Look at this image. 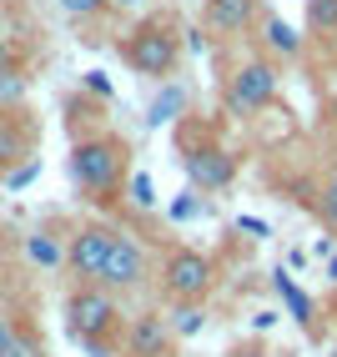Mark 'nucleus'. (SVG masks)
<instances>
[{
    "label": "nucleus",
    "mask_w": 337,
    "mask_h": 357,
    "mask_svg": "<svg viewBox=\"0 0 337 357\" xmlns=\"http://www.w3.org/2000/svg\"><path fill=\"white\" fill-rule=\"evenodd\" d=\"M181 151H186L181 166H186V176H191L197 192H227V186L237 181V156L227 146H216V141H202V146L186 141Z\"/></svg>",
    "instance_id": "6e6552de"
},
{
    "label": "nucleus",
    "mask_w": 337,
    "mask_h": 357,
    "mask_svg": "<svg viewBox=\"0 0 337 357\" xmlns=\"http://www.w3.org/2000/svg\"><path fill=\"white\" fill-rule=\"evenodd\" d=\"M312 206H317V217L337 231V166H332V172L317 181V197H312Z\"/></svg>",
    "instance_id": "a211bd4d"
},
{
    "label": "nucleus",
    "mask_w": 337,
    "mask_h": 357,
    "mask_svg": "<svg viewBox=\"0 0 337 357\" xmlns=\"http://www.w3.org/2000/svg\"><path fill=\"white\" fill-rule=\"evenodd\" d=\"M277 292H282V302L297 312V322H302V327H312V322H317V312H312V302H307V292H302V287H292L287 277H277Z\"/></svg>",
    "instance_id": "6ab92c4d"
},
{
    "label": "nucleus",
    "mask_w": 337,
    "mask_h": 357,
    "mask_svg": "<svg viewBox=\"0 0 337 357\" xmlns=\"http://www.w3.org/2000/svg\"><path fill=\"white\" fill-rule=\"evenodd\" d=\"M131 202H136L141 211H151V206H156V197H151V176H147V172H136V176H131Z\"/></svg>",
    "instance_id": "4be33fe9"
},
{
    "label": "nucleus",
    "mask_w": 337,
    "mask_h": 357,
    "mask_svg": "<svg viewBox=\"0 0 337 357\" xmlns=\"http://www.w3.org/2000/svg\"><path fill=\"white\" fill-rule=\"evenodd\" d=\"M0 302H6V277H0Z\"/></svg>",
    "instance_id": "7c9ffc66"
},
{
    "label": "nucleus",
    "mask_w": 337,
    "mask_h": 357,
    "mask_svg": "<svg viewBox=\"0 0 337 357\" xmlns=\"http://www.w3.org/2000/svg\"><path fill=\"white\" fill-rule=\"evenodd\" d=\"M111 6H116V10H136V6H141V0H111Z\"/></svg>",
    "instance_id": "c85d7f7f"
},
{
    "label": "nucleus",
    "mask_w": 337,
    "mask_h": 357,
    "mask_svg": "<svg viewBox=\"0 0 337 357\" xmlns=\"http://www.w3.org/2000/svg\"><path fill=\"white\" fill-rule=\"evenodd\" d=\"M126 176H131V151L121 136H111V131L76 136V146H70V181L91 202H116L126 192Z\"/></svg>",
    "instance_id": "f257e3e1"
},
{
    "label": "nucleus",
    "mask_w": 337,
    "mask_h": 357,
    "mask_svg": "<svg viewBox=\"0 0 337 357\" xmlns=\"http://www.w3.org/2000/svg\"><path fill=\"white\" fill-rule=\"evenodd\" d=\"M6 66H15V51H10V40L0 36V70H6Z\"/></svg>",
    "instance_id": "cd10ccee"
},
{
    "label": "nucleus",
    "mask_w": 337,
    "mask_h": 357,
    "mask_svg": "<svg viewBox=\"0 0 337 357\" xmlns=\"http://www.w3.org/2000/svg\"><path fill=\"white\" fill-rule=\"evenodd\" d=\"M237 231H247V236H267V222H252V217H242V222H237Z\"/></svg>",
    "instance_id": "b1692460"
},
{
    "label": "nucleus",
    "mask_w": 337,
    "mask_h": 357,
    "mask_svg": "<svg viewBox=\"0 0 337 357\" xmlns=\"http://www.w3.org/2000/svg\"><path fill=\"white\" fill-rule=\"evenodd\" d=\"M172 342H177V332L161 312H136L121 327V352H131V357H172Z\"/></svg>",
    "instance_id": "1a4fd4ad"
},
{
    "label": "nucleus",
    "mask_w": 337,
    "mask_h": 357,
    "mask_svg": "<svg viewBox=\"0 0 337 357\" xmlns=\"http://www.w3.org/2000/svg\"><path fill=\"white\" fill-rule=\"evenodd\" d=\"M116 357H131V352H116Z\"/></svg>",
    "instance_id": "2f4dec72"
},
{
    "label": "nucleus",
    "mask_w": 337,
    "mask_h": 357,
    "mask_svg": "<svg viewBox=\"0 0 337 357\" xmlns=\"http://www.w3.org/2000/svg\"><path fill=\"white\" fill-rule=\"evenodd\" d=\"M191 211H197V202H191V197H186V202H177V206H172V217H177V222H186V217H191Z\"/></svg>",
    "instance_id": "bb28decb"
},
{
    "label": "nucleus",
    "mask_w": 337,
    "mask_h": 357,
    "mask_svg": "<svg viewBox=\"0 0 337 357\" xmlns=\"http://www.w3.org/2000/svg\"><path fill=\"white\" fill-rule=\"evenodd\" d=\"M166 322H172L177 337H197V332L207 327V307L202 302H172V317Z\"/></svg>",
    "instance_id": "f3484780"
},
{
    "label": "nucleus",
    "mask_w": 337,
    "mask_h": 357,
    "mask_svg": "<svg viewBox=\"0 0 337 357\" xmlns=\"http://www.w3.org/2000/svg\"><path fill=\"white\" fill-rule=\"evenodd\" d=\"M216 287V261L197 247H172L161 257V297L166 302H207Z\"/></svg>",
    "instance_id": "20e7f679"
},
{
    "label": "nucleus",
    "mask_w": 337,
    "mask_h": 357,
    "mask_svg": "<svg viewBox=\"0 0 337 357\" xmlns=\"http://www.w3.org/2000/svg\"><path fill=\"white\" fill-rule=\"evenodd\" d=\"M186 101H191V91H186L181 81H161V91H156V101H151V111H147V121H151V126H166V121H181V111H186Z\"/></svg>",
    "instance_id": "f8f14e48"
},
{
    "label": "nucleus",
    "mask_w": 337,
    "mask_h": 357,
    "mask_svg": "<svg viewBox=\"0 0 337 357\" xmlns=\"http://www.w3.org/2000/svg\"><path fill=\"white\" fill-rule=\"evenodd\" d=\"M20 332H26V327H20V322H15V317L6 312V307H0V357H6V347H10V342L20 337Z\"/></svg>",
    "instance_id": "5701e85b"
},
{
    "label": "nucleus",
    "mask_w": 337,
    "mask_h": 357,
    "mask_svg": "<svg viewBox=\"0 0 337 357\" xmlns=\"http://www.w3.org/2000/svg\"><path fill=\"white\" fill-rule=\"evenodd\" d=\"M302 26H307V36H322V40H332V36H337V0H307Z\"/></svg>",
    "instance_id": "2eb2a0df"
},
{
    "label": "nucleus",
    "mask_w": 337,
    "mask_h": 357,
    "mask_svg": "<svg viewBox=\"0 0 337 357\" xmlns=\"http://www.w3.org/2000/svg\"><path fill=\"white\" fill-rule=\"evenodd\" d=\"M6 357H45V347H40V337H36V332H20V337L6 347Z\"/></svg>",
    "instance_id": "412c9836"
},
{
    "label": "nucleus",
    "mask_w": 337,
    "mask_h": 357,
    "mask_svg": "<svg viewBox=\"0 0 337 357\" xmlns=\"http://www.w3.org/2000/svg\"><path fill=\"white\" fill-rule=\"evenodd\" d=\"M26 96H31V76L20 66H6L0 70V111H20Z\"/></svg>",
    "instance_id": "dca6fc26"
},
{
    "label": "nucleus",
    "mask_w": 337,
    "mask_h": 357,
    "mask_svg": "<svg viewBox=\"0 0 337 357\" xmlns=\"http://www.w3.org/2000/svg\"><path fill=\"white\" fill-rule=\"evenodd\" d=\"M31 176H36V161H26V166H20V172H15V176H10V186H26V181H31Z\"/></svg>",
    "instance_id": "a878e982"
},
{
    "label": "nucleus",
    "mask_w": 337,
    "mask_h": 357,
    "mask_svg": "<svg viewBox=\"0 0 337 357\" xmlns=\"http://www.w3.org/2000/svg\"><path fill=\"white\" fill-rule=\"evenodd\" d=\"M26 151H31V131L20 126L10 111H0V172H6L15 156H26Z\"/></svg>",
    "instance_id": "4468645a"
},
{
    "label": "nucleus",
    "mask_w": 337,
    "mask_h": 357,
    "mask_svg": "<svg viewBox=\"0 0 337 357\" xmlns=\"http://www.w3.org/2000/svg\"><path fill=\"white\" fill-rule=\"evenodd\" d=\"M327 277H332V282H337V252H332V257H327Z\"/></svg>",
    "instance_id": "c756f323"
},
{
    "label": "nucleus",
    "mask_w": 337,
    "mask_h": 357,
    "mask_svg": "<svg viewBox=\"0 0 337 357\" xmlns=\"http://www.w3.org/2000/svg\"><path fill=\"white\" fill-rule=\"evenodd\" d=\"M121 56H126L131 70H141V76L172 81V76H177V61H181V45H177V36H172L166 20H141V26L126 36Z\"/></svg>",
    "instance_id": "39448f33"
},
{
    "label": "nucleus",
    "mask_w": 337,
    "mask_h": 357,
    "mask_svg": "<svg viewBox=\"0 0 337 357\" xmlns=\"http://www.w3.org/2000/svg\"><path fill=\"white\" fill-rule=\"evenodd\" d=\"M66 327H70V337L86 342L96 357H116L111 342H116V332L126 327L121 307H116V292L96 287V282H81V287L66 297Z\"/></svg>",
    "instance_id": "f03ea898"
},
{
    "label": "nucleus",
    "mask_w": 337,
    "mask_h": 357,
    "mask_svg": "<svg viewBox=\"0 0 337 357\" xmlns=\"http://www.w3.org/2000/svg\"><path fill=\"white\" fill-rule=\"evenodd\" d=\"M111 247H116V227H106V222H81L76 231L66 236V272L76 277V282H101Z\"/></svg>",
    "instance_id": "423d86ee"
},
{
    "label": "nucleus",
    "mask_w": 337,
    "mask_h": 357,
    "mask_svg": "<svg viewBox=\"0 0 337 357\" xmlns=\"http://www.w3.org/2000/svg\"><path fill=\"white\" fill-rule=\"evenodd\" d=\"M56 6L70 15V20H91V15H101V10H111V0H56Z\"/></svg>",
    "instance_id": "aec40b11"
},
{
    "label": "nucleus",
    "mask_w": 337,
    "mask_h": 357,
    "mask_svg": "<svg viewBox=\"0 0 337 357\" xmlns=\"http://www.w3.org/2000/svg\"><path fill=\"white\" fill-rule=\"evenodd\" d=\"M257 10H262V0H202V26H207V36L232 40L257 20Z\"/></svg>",
    "instance_id": "9d476101"
},
{
    "label": "nucleus",
    "mask_w": 337,
    "mask_h": 357,
    "mask_svg": "<svg viewBox=\"0 0 337 357\" xmlns=\"http://www.w3.org/2000/svg\"><path fill=\"white\" fill-rule=\"evenodd\" d=\"M262 45H267V56H277V61H297L302 56V31L287 26L282 15H262Z\"/></svg>",
    "instance_id": "9b49d317"
},
{
    "label": "nucleus",
    "mask_w": 337,
    "mask_h": 357,
    "mask_svg": "<svg viewBox=\"0 0 337 357\" xmlns=\"http://www.w3.org/2000/svg\"><path fill=\"white\" fill-rule=\"evenodd\" d=\"M277 61L272 56H247L242 66L227 76V91H222V106L227 116H237V121H252V116H262L272 101H277Z\"/></svg>",
    "instance_id": "7ed1b4c3"
},
{
    "label": "nucleus",
    "mask_w": 337,
    "mask_h": 357,
    "mask_svg": "<svg viewBox=\"0 0 337 357\" xmlns=\"http://www.w3.org/2000/svg\"><path fill=\"white\" fill-rule=\"evenodd\" d=\"M26 261L40 272H56V267H66V242L56 231H31L26 236Z\"/></svg>",
    "instance_id": "ddd939ff"
},
{
    "label": "nucleus",
    "mask_w": 337,
    "mask_h": 357,
    "mask_svg": "<svg viewBox=\"0 0 337 357\" xmlns=\"http://www.w3.org/2000/svg\"><path fill=\"white\" fill-rule=\"evenodd\" d=\"M147 282H151V252H147V242L131 236V231H116V247H111L106 272H101L96 287H106V292H141Z\"/></svg>",
    "instance_id": "0eeeda50"
},
{
    "label": "nucleus",
    "mask_w": 337,
    "mask_h": 357,
    "mask_svg": "<svg viewBox=\"0 0 337 357\" xmlns=\"http://www.w3.org/2000/svg\"><path fill=\"white\" fill-rule=\"evenodd\" d=\"M86 86L96 91V96H111V86H106V76H101V70H91V76H86Z\"/></svg>",
    "instance_id": "393cba45"
}]
</instances>
